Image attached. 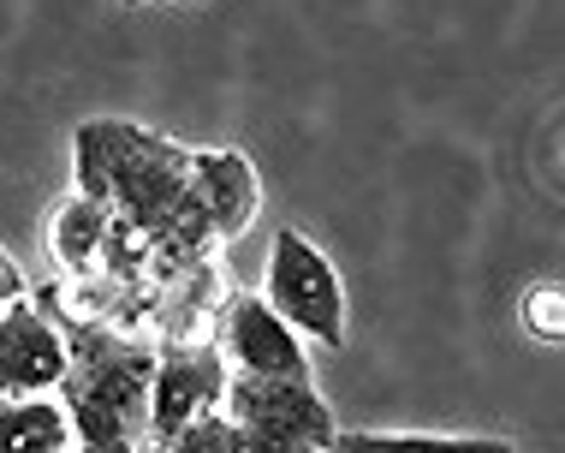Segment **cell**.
Wrapping results in <instances>:
<instances>
[{
	"instance_id": "6da1fadb",
	"label": "cell",
	"mask_w": 565,
	"mask_h": 453,
	"mask_svg": "<svg viewBox=\"0 0 565 453\" xmlns=\"http://www.w3.org/2000/svg\"><path fill=\"white\" fill-rule=\"evenodd\" d=\"M263 298L298 335L322 340V346H345V286L340 268L328 263V251L310 245V233L280 227L268 245V286Z\"/></svg>"
},
{
	"instance_id": "7a4b0ae2",
	"label": "cell",
	"mask_w": 565,
	"mask_h": 453,
	"mask_svg": "<svg viewBox=\"0 0 565 453\" xmlns=\"http://www.w3.org/2000/svg\"><path fill=\"white\" fill-rule=\"evenodd\" d=\"M226 382H233V365L221 346H161L156 394H149V442L173 447L191 424L221 412Z\"/></svg>"
},
{
	"instance_id": "3957f363",
	"label": "cell",
	"mask_w": 565,
	"mask_h": 453,
	"mask_svg": "<svg viewBox=\"0 0 565 453\" xmlns=\"http://www.w3.org/2000/svg\"><path fill=\"white\" fill-rule=\"evenodd\" d=\"M72 376V340L36 298L0 310V400L60 394Z\"/></svg>"
},
{
	"instance_id": "277c9868",
	"label": "cell",
	"mask_w": 565,
	"mask_h": 453,
	"mask_svg": "<svg viewBox=\"0 0 565 453\" xmlns=\"http://www.w3.org/2000/svg\"><path fill=\"white\" fill-rule=\"evenodd\" d=\"M221 352L238 376H286V382H316L303 358L298 328L268 305L263 293H226V323H221Z\"/></svg>"
},
{
	"instance_id": "5b68a950",
	"label": "cell",
	"mask_w": 565,
	"mask_h": 453,
	"mask_svg": "<svg viewBox=\"0 0 565 453\" xmlns=\"http://www.w3.org/2000/svg\"><path fill=\"white\" fill-rule=\"evenodd\" d=\"M256 203H263V186H256L250 161H244L238 149H196V209H203L209 233H215L221 245L238 233H250Z\"/></svg>"
},
{
	"instance_id": "8992f818",
	"label": "cell",
	"mask_w": 565,
	"mask_h": 453,
	"mask_svg": "<svg viewBox=\"0 0 565 453\" xmlns=\"http://www.w3.org/2000/svg\"><path fill=\"white\" fill-rule=\"evenodd\" d=\"M108 233H114V209L72 191L60 198L54 221H49V251H54V268L60 281H84V275H102V251H108Z\"/></svg>"
},
{
	"instance_id": "52a82bcc",
	"label": "cell",
	"mask_w": 565,
	"mask_h": 453,
	"mask_svg": "<svg viewBox=\"0 0 565 453\" xmlns=\"http://www.w3.org/2000/svg\"><path fill=\"white\" fill-rule=\"evenodd\" d=\"M0 453H78L72 405L54 394L0 400Z\"/></svg>"
},
{
	"instance_id": "ba28073f",
	"label": "cell",
	"mask_w": 565,
	"mask_h": 453,
	"mask_svg": "<svg viewBox=\"0 0 565 453\" xmlns=\"http://www.w3.org/2000/svg\"><path fill=\"white\" fill-rule=\"evenodd\" d=\"M328 453H518L500 435H435V430H340Z\"/></svg>"
},
{
	"instance_id": "9c48e42d",
	"label": "cell",
	"mask_w": 565,
	"mask_h": 453,
	"mask_svg": "<svg viewBox=\"0 0 565 453\" xmlns=\"http://www.w3.org/2000/svg\"><path fill=\"white\" fill-rule=\"evenodd\" d=\"M518 316H524V328L542 346H565V281H536L524 293V305H518Z\"/></svg>"
},
{
	"instance_id": "30bf717a",
	"label": "cell",
	"mask_w": 565,
	"mask_h": 453,
	"mask_svg": "<svg viewBox=\"0 0 565 453\" xmlns=\"http://www.w3.org/2000/svg\"><path fill=\"white\" fill-rule=\"evenodd\" d=\"M19 298H30V293H24V275H19V263H12L7 251H0V310L19 305Z\"/></svg>"
},
{
	"instance_id": "8fae6325",
	"label": "cell",
	"mask_w": 565,
	"mask_h": 453,
	"mask_svg": "<svg viewBox=\"0 0 565 453\" xmlns=\"http://www.w3.org/2000/svg\"><path fill=\"white\" fill-rule=\"evenodd\" d=\"M126 7H185V0H126Z\"/></svg>"
}]
</instances>
